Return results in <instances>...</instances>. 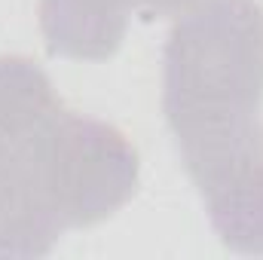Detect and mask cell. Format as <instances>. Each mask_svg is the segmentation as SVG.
Wrapping results in <instances>:
<instances>
[{
	"label": "cell",
	"mask_w": 263,
	"mask_h": 260,
	"mask_svg": "<svg viewBox=\"0 0 263 260\" xmlns=\"http://www.w3.org/2000/svg\"><path fill=\"white\" fill-rule=\"evenodd\" d=\"M162 107L220 242L263 254V6L202 0L165 43Z\"/></svg>",
	"instance_id": "1"
},
{
	"label": "cell",
	"mask_w": 263,
	"mask_h": 260,
	"mask_svg": "<svg viewBox=\"0 0 263 260\" xmlns=\"http://www.w3.org/2000/svg\"><path fill=\"white\" fill-rule=\"evenodd\" d=\"M135 187L138 153L123 132L67 110L34 62L0 59V257L49 254Z\"/></svg>",
	"instance_id": "2"
},
{
	"label": "cell",
	"mask_w": 263,
	"mask_h": 260,
	"mask_svg": "<svg viewBox=\"0 0 263 260\" xmlns=\"http://www.w3.org/2000/svg\"><path fill=\"white\" fill-rule=\"evenodd\" d=\"M202 0H40V31L52 55L101 62L120 49L132 15H187Z\"/></svg>",
	"instance_id": "3"
}]
</instances>
